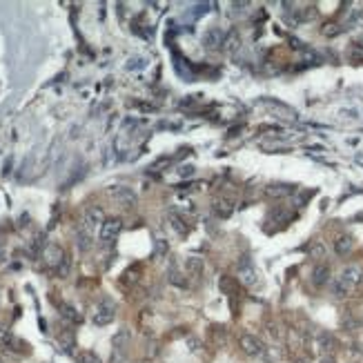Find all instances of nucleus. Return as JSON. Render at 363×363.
I'll return each instance as SVG.
<instances>
[{"instance_id": "1", "label": "nucleus", "mask_w": 363, "mask_h": 363, "mask_svg": "<svg viewBox=\"0 0 363 363\" xmlns=\"http://www.w3.org/2000/svg\"><path fill=\"white\" fill-rule=\"evenodd\" d=\"M363 288V267L359 265H348L341 270V274L332 281V294L337 299H348L352 297L356 290Z\"/></svg>"}, {"instance_id": "2", "label": "nucleus", "mask_w": 363, "mask_h": 363, "mask_svg": "<svg viewBox=\"0 0 363 363\" xmlns=\"http://www.w3.org/2000/svg\"><path fill=\"white\" fill-rule=\"evenodd\" d=\"M116 316V305L111 299H100V303L96 305V312H94V323L96 326H109Z\"/></svg>"}, {"instance_id": "3", "label": "nucleus", "mask_w": 363, "mask_h": 363, "mask_svg": "<svg viewBox=\"0 0 363 363\" xmlns=\"http://www.w3.org/2000/svg\"><path fill=\"white\" fill-rule=\"evenodd\" d=\"M120 230H123V221L120 219H105V223L100 225V234H98L100 243L103 245L114 243L116 238H118Z\"/></svg>"}, {"instance_id": "4", "label": "nucleus", "mask_w": 363, "mask_h": 363, "mask_svg": "<svg viewBox=\"0 0 363 363\" xmlns=\"http://www.w3.org/2000/svg\"><path fill=\"white\" fill-rule=\"evenodd\" d=\"M0 348H7V350H14V352H27L29 350V345L22 343L20 339H16L14 334L9 330H5V328H0Z\"/></svg>"}, {"instance_id": "5", "label": "nucleus", "mask_w": 363, "mask_h": 363, "mask_svg": "<svg viewBox=\"0 0 363 363\" xmlns=\"http://www.w3.org/2000/svg\"><path fill=\"white\" fill-rule=\"evenodd\" d=\"M297 192V185L292 183H270L265 187V196L270 198H286V196H292Z\"/></svg>"}, {"instance_id": "6", "label": "nucleus", "mask_w": 363, "mask_h": 363, "mask_svg": "<svg viewBox=\"0 0 363 363\" xmlns=\"http://www.w3.org/2000/svg\"><path fill=\"white\" fill-rule=\"evenodd\" d=\"M238 345H241V350L245 354H250V356H259L261 352H263V343H261L254 334H241Z\"/></svg>"}, {"instance_id": "7", "label": "nucleus", "mask_w": 363, "mask_h": 363, "mask_svg": "<svg viewBox=\"0 0 363 363\" xmlns=\"http://www.w3.org/2000/svg\"><path fill=\"white\" fill-rule=\"evenodd\" d=\"M212 212H214L219 219H227V216H232V212H234V198H232V196H219V198H214V203H212Z\"/></svg>"}, {"instance_id": "8", "label": "nucleus", "mask_w": 363, "mask_h": 363, "mask_svg": "<svg viewBox=\"0 0 363 363\" xmlns=\"http://www.w3.org/2000/svg\"><path fill=\"white\" fill-rule=\"evenodd\" d=\"M238 276H241V283H243V286H248V288L256 286V281H259V276H256V270L252 267V263H250L248 259H245V261H238Z\"/></svg>"}, {"instance_id": "9", "label": "nucleus", "mask_w": 363, "mask_h": 363, "mask_svg": "<svg viewBox=\"0 0 363 363\" xmlns=\"http://www.w3.org/2000/svg\"><path fill=\"white\" fill-rule=\"evenodd\" d=\"M223 41H225V33L219 27H212L203 33V45L205 49H221L223 47Z\"/></svg>"}, {"instance_id": "10", "label": "nucleus", "mask_w": 363, "mask_h": 363, "mask_svg": "<svg viewBox=\"0 0 363 363\" xmlns=\"http://www.w3.org/2000/svg\"><path fill=\"white\" fill-rule=\"evenodd\" d=\"M114 359H123V354L127 352V345H130V332L123 328V330H118V334L114 337Z\"/></svg>"}, {"instance_id": "11", "label": "nucleus", "mask_w": 363, "mask_h": 363, "mask_svg": "<svg viewBox=\"0 0 363 363\" xmlns=\"http://www.w3.org/2000/svg\"><path fill=\"white\" fill-rule=\"evenodd\" d=\"M109 194H111V196H114L116 200H118V203L125 205V208H132V205L136 203V196H134V192H132L130 187H120V185H118V187H111Z\"/></svg>"}, {"instance_id": "12", "label": "nucleus", "mask_w": 363, "mask_h": 363, "mask_svg": "<svg viewBox=\"0 0 363 363\" xmlns=\"http://www.w3.org/2000/svg\"><path fill=\"white\" fill-rule=\"evenodd\" d=\"M105 223V212L100 208H89L85 212V227L87 230H94V227H100Z\"/></svg>"}, {"instance_id": "13", "label": "nucleus", "mask_w": 363, "mask_h": 363, "mask_svg": "<svg viewBox=\"0 0 363 363\" xmlns=\"http://www.w3.org/2000/svg\"><path fill=\"white\" fill-rule=\"evenodd\" d=\"M316 345H319V352L326 356V354H332V352H334V348H337V341H334L332 334L319 332V337H316Z\"/></svg>"}, {"instance_id": "14", "label": "nucleus", "mask_w": 363, "mask_h": 363, "mask_svg": "<svg viewBox=\"0 0 363 363\" xmlns=\"http://www.w3.org/2000/svg\"><path fill=\"white\" fill-rule=\"evenodd\" d=\"M328 281H330V267L326 263L314 265V270H312V283H314L316 288H323Z\"/></svg>"}, {"instance_id": "15", "label": "nucleus", "mask_w": 363, "mask_h": 363, "mask_svg": "<svg viewBox=\"0 0 363 363\" xmlns=\"http://www.w3.org/2000/svg\"><path fill=\"white\" fill-rule=\"evenodd\" d=\"M45 261H47V265L58 267L65 261V252L58 248V245H49V248L45 250Z\"/></svg>"}, {"instance_id": "16", "label": "nucleus", "mask_w": 363, "mask_h": 363, "mask_svg": "<svg viewBox=\"0 0 363 363\" xmlns=\"http://www.w3.org/2000/svg\"><path fill=\"white\" fill-rule=\"evenodd\" d=\"M219 288H221V292L223 294H227L230 299H236L238 297V283L234 281L232 276H221V281H219Z\"/></svg>"}, {"instance_id": "17", "label": "nucleus", "mask_w": 363, "mask_h": 363, "mask_svg": "<svg viewBox=\"0 0 363 363\" xmlns=\"http://www.w3.org/2000/svg\"><path fill=\"white\" fill-rule=\"evenodd\" d=\"M354 248V238L350 236V234H341V236H337V241H334V252L337 254H350V250Z\"/></svg>"}, {"instance_id": "18", "label": "nucleus", "mask_w": 363, "mask_h": 363, "mask_svg": "<svg viewBox=\"0 0 363 363\" xmlns=\"http://www.w3.org/2000/svg\"><path fill=\"white\" fill-rule=\"evenodd\" d=\"M185 272L189 276H198L203 272V259L200 256H187L185 259Z\"/></svg>"}, {"instance_id": "19", "label": "nucleus", "mask_w": 363, "mask_h": 363, "mask_svg": "<svg viewBox=\"0 0 363 363\" xmlns=\"http://www.w3.org/2000/svg\"><path fill=\"white\" fill-rule=\"evenodd\" d=\"M238 47H241V38H238V33L236 31L225 33V41H223V49H225V54H234Z\"/></svg>"}, {"instance_id": "20", "label": "nucleus", "mask_w": 363, "mask_h": 363, "mask_svg": "<svg viewBox=\"0 0 363 363\" xmlns=\"http://www.w3.org/2000/svg\"><path fill=\"white\" fill-rule=\"evenodd\" d=\"M341 31H343V27L339 25V22H326V25L321 27V33L326 38H334V36H339Z\"/></svg>"}, {"instance_id": "21", "label": "nucleus", "mask_w": 363, "mask_h": 363, "mask_svg": "<svg viewBox=\"0 0 363 363\" xmlns=\"http://www.w3.org/2000/svg\"><path fill=\"white\" fill-rule=\"evenodd\" d=\"M348 58L352 63H363V45L361 43H354L348 47Z\"/></svg>"}, {"instance_id": "22", "label": "nucleus", "mask_w": 363, "mask_h": 363, "mask_svg": "<svg viewBox=\"0 0 363 363\" xmlns=\"http://www.w3.org/2000/svg\"><path fill=\"white\" fill-rule=\"evenodd\" d=\"M58 343H60V348H63L65 352H71V348L76 345V339H74V334L71 332H63L58 337Z\"/></svg>"}, {"instance_id": "23", "label": "nucleus", "mask_w": 363, "mask_h": 363, "mask_svg": "<svg viewBox=\"0 0 363 363\" xmlns=\"http://www.w3.org/2000/svg\"><path fill=\"white\" fill-rule=\"evenodd\" d=\"M76 361H78V363H103L94 352H89V350H83V352H78Z\"/></svg>"}, {"instance_id": "24", "label": "nucleus", "mask_w": 363, "mask_h": 363, "mask_svg": "<svg viewBox=\"0 0 363 363\" xmlns=\"http://www.w3.org/2000/svg\"><path fill=\"white\" fill-rule=\"evenodd\" d=\"M310 256L312 259H323V256H326V245L321 241H314L310 245Z\"/></svg>"}, {"instance_id": "25", "label": "nucleus", "mask_w": 363, "mask_h": 363, "mask_svg": "<svg viewBox=\"0 0 363 363\" xmlns=\"http://www.w3.org/2000/svg\"><path fill=\"white\" fill-rule=\"evenodd\" d=\"M60 310H63V316H65L67 321H71V323H78V321H80V314H78V312L71 308V305H63Z\"/></svg>"}, {"instance_id": "26", "label": "nucleus", "mask_w": 363, "mask_h": 363, "mask_svg": "<svg viewBox=\"0 0 363 363\" xmlns=\"http://www.w3.org/2000/svg\"><path fill=\"white\" fill-rule=\"evenodd\" d=\"M301 58H303V63H308V65H316V63H319V56L312 52V49H305V47H303V54H301Z\"/></svg>"}, {"instance_id": "27", "label": "nucleus", "mask_w": 363, "mask_h": 363, "mask_svg": "<svg viewBox=\"0 0 363 363\" xmlns=\"http://www.w3.org/2000/svg\"><path fill=\"white\" fill-rule=\"evenodd\" d=\"M170 221H172V225H174V227H176V230L181 232V234H185V232H187V227H189V225H183V223H185V221H183V219H181V216H178V214H172V216H170Z\"/></svg>"}, {"instance_id": "28", "label": "nucleus", "mask_w": 363, "mask_h": 363, "mask_svg": "<svg viewBox=\"0 0 363 363\" xmlns=\"http://www.w3.org/2000/svg\"><path fill=\"white\" fill-rule=\"evenodd\" d=\"M212 334H214V339H216V345H223V341H227V332L223 330V328H214Z\"/></svg>"}, {"instance_id": "29", "label": "nucleus", "mask_w": 363, "mask_h": 363, "mask_svg": "<svg viewBox=\"0 0 363 363\" xmlns=\"http://www.w3.org/2000/svg\"><path fill=\"white\" fill-rule=\"evenodd\" d=\"M170 281L174 283V286H181V288H185V286H187L185 278H181V274H178L176 270H170Z\"/></svg>"}, {"instance_id": "30", "label": "nucleus", "mask_w": 363, "mask_h": 363, "mask_svg": "<svg viewBox=\"0 0 363 363\" xmlns=\"http://www.w3.org/2000/svg\"><path fill=\"white\" fill-rule=\"evenodd\" d=\"M172 163V158L170 156H165V158H158L156 163H152V172L156 170V172H160V167H165V165H170Z\"/></svg>"}, {"instance_id": "31", "label": "nucleus", "mask_w": 363, "mask_h": 363, "mask_svg": "<svg viewBox=\"0 0 363 363\" xmlns=\"http://www.w3.org/2000/svg\"><path fill=\"white\" fill-rule=\"evenodd\" d=\"M178 176H183V178L194 176V167H192V165H183L181 170H178Z\"/></svg>"}, {"instance_id": "32", "label": "nucleus", "mask_w": 363, "mask_h": 363, "mask_svg": "<svg viewBox=\"0 0 363 363\" xmlns=\"http://www.w3.org/2000/svg\"><path fill=\"white\" fill-rule=\"evenodd\" d=\"M187 345H192V348H189V350H194V352H196V350H200V343H198V339H194V337H189V339H187Z\"/></svg>"}, {"instance_id": "33", "label": "nucleus", "mask_w": 363, "mask_h": 363, "mask_svg": "<svg viewBox=\"0 0 363 363\" xmlns=\"http://www.w3.org/2000/svg\"><path fill=\"white\" fill-rule=\"evenodd\" d=\"M319 363H334V356L332 354H326V356H321Z\"/></svg>"}, {"instance_id": "34", "label": "nucleus", "mask_w": 363, "mask_h": 363, "mask_svg": "<svg viewBox=\"0 0 363 363\" xmlns=\"http://www.w3.org/2000/svg\"><path fill=\"white\" fill-rule=\"evenodd\" d=\"M294 363H308V361H305V359H297V361H294Z\"/></svg>"}]
</instances>
